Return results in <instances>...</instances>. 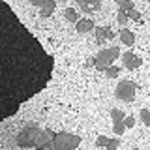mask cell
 <instances>
[{
	"mask_svg": "<svg viewBox=\"0 0 150 150\" xmlns=\"http://www.w3.org/2000/svg\"><path fill=\"white\" fill-rule=\"evenodd\" d=\"M75 30H77L79 34H86V32H90V30H96V26H94L92 19H79V21L75 23Z\"/></svg>",
	"mask_w": 150,
	"mask_h": 150,
	"instance_id": "8fae6325",
	"label": "cell"
},
{
	"mask_svg": "<svg viewBox=\"0 0 150 150\" xmlns=\"http://www.w3.org/2000/svg\"><path fill=\"white\" fill-rule=\"evenodd\" d=\"M64 15H66V19H68L69 23H77V21H79V17H77V11H75L73 8H66Z\"/></svg>",
	"mask_w": 150,
	"mask_h": 150,
	"instance_id": "9a60e30c",
	"label": "cell"
},
{
	"mask_svg": "<svg viewBox=\"0 0 150 150\" xmlns=\"http://www.w3.org/2000/svg\"><path fill=\"white\" fill-rule=\"evenodd\" d=\"M120 41L124 45H133L135 43V34L131 30H128V28H122L120 30Z\"/></svg>",
	"mask_w": 150,
	"mask_h": 150,
	"instance_id": "4fadbf2b",
	"label": "cell"
},
{
	"mask_svg": "<svg viewBox=\"0 0 150 150\" xmlns=\"http://www.w3.org/2000/svg\"><path fill=\"white\" fill-rule=\"evenodd\" d=\"M120 49L118 47H107V49H101L100 53L94 56V68L98 71H105L107 68H111L112 62L118 58Z\"/></svg>",
	"mask_w": 150,
	"mask_h": 150,
	"instance_id": "7a4b0ae2",
	"label": "cell"
},
{
	"mask_svg": "<svg viewBox=\"0 0 150 150\" xmlns=\"http://www.w3.org/2000/svg\"><path fill=\"white\" fill-rule=\"evenodd\" d=\"M135 92H137V84L131 81H120L118 86H116V98L122 101H133Z\"/></svg>",
	"mask_w": 150,
	"mask_h": 150,
	"instance_id": "5b68a950",
	"label": "cell"
},
{
	"mask_svg": "<svg viewBox=\"0 0 150 150\" xmlns=\"http://www.w3.org/2000/svg\"><path fill=\"white\" fill-rule=\"evenodd\" d=\"M116 21H118V25H122V26H124L126 23H128V13H126V11H122V9H120V11H118V15H116Z\"/></svg>",
	"mask_w": 150,
	"mask_h": 150,
	"instance_id": "ac0fdd59",
	"label": "cell"
},
{
	"mask_svg": "<svg viewBox=\"0 0 150 150\" xmlns=\"http://www.w3.org/2000/svg\"><path fill=\"white\" fill-rule=\"evenodd\" d=\"M124 126H126V128H133V126H135V118H133V116H126Z\"/></svg>",
	"mask_w": 150,
	"mask_h": 150,
	"instance_id": "7402d4cb",
	"label": "cell"
},
{
	"mask_svg": "<svg viewBox=\"0 0 150 150\" xmlns=\"http://www.w3.org/2000/svg\"><path fill=\"white\" fill-rule=\"evenodd\" d=\"M120 146V137H115V139H109V143H107V150H116Z\"/></svg>",
	"mask_w": 150,
	"mask_h": 150,
	"instance_id": "e0dca14e",
	"label": "cell"
},
{
	"mask_svg": "<svg viewBox=\"0 0 150 150\" xmlns=\"http://www.w3.org/2000/svg\"><path fill=\"white\" fill-rule=\"evenodd\" d=\"M107 143H109V139H107L105 135H100V137L96 139V146H107Z\"/></svg>",
	"mask_w": 150,
	"mask_h": 150,
	"instance_id": "ffe728a7",
	"label": "cell"
},
{
	"mask_svg": "<svg viewBox=\"0 0 150 150\" xmlns=\"http://www.w3.org/2000/svg\"><path fill=\"white\" fill-rule=\"evenodd\" d=\"M54 135L53 133V129H41V133H40V137H38L36 141V148L38 150H49V148H53V141H54Z\"/></svg>",
	"mask_w": 150,
	"mask_h": 150,
	"instance_id": "8992f818",
	"label": "cell"
},
{
	"mask_svg": "<svg viewBox=\"0 0 150 150\" xmlns=\"http://www.w3.org/2000/svg\"><path fill=\"white\" fill-rule=\"evenodd\" d=\"M94 32H96V41L98 43H105L107 40L115 38V32H112L111 26H98Z\"/></svg>",
	"mask_w": 150,
	"mask_h": 150,
	"instance_id": "30bf717a",
	"label": "cell"
},
{
	"mask_svg": "<svg viewBox=\"0 0 150 150\" xmlns=\"http://www.w3.org/2000/svg\"><path fill=\"white\" fill-rule=\"evenodd\" d=\"M128 19H133V21H141V13L137 11V9H131V11L128 13Z\"/></svg>",
	"mask_w": 150,
	"mask_h": 150,
	"instance_id": "44dd1931",
	"label": "cell"
},
{
	"mask_svg": "<svg viewBox=\"0 0 150 150\" xmlns=\"http://www.w3.org/2000/svg\"><path fill=\"white\" fill-rule=\"evenodd\" d=\"M116 4H118V8L126 13H129L131 9H135V4L131 2V0H116Z\"/></svg>",
	"mask_w": 150,
	"mask_h": 150,
	"instance_id": "5bb4252c",
	"label": "cell"
},
{
	"mask_svg": "<svg viewBox=\"0 0 150 150\" xmlns=\"http://www.w3.org/2000/svg\"><path fill=\"white\" fill-rule=\"evenodd\" d=\"M79 8L83 9V11L90 13V11H98V9L101 8V2H98V0H94V2H86V0H79Z\"/></svg>",
	"mask_w": 150,
	"mask_h": 150,
	"instance_id": "7c38bea8",
	"label": "cell"
},
{
	"mask_svg": "<svg viewBox=\"0 0 150 150\" xmlns=\"http://www.w3.org/2000/svg\"><path fill=\"white\" fill-rule=\"evenodd\" d=\"M111 118H112V131H115V135H122L124 129H126V126H124V120H126L124 111L111 109Z\"/></svg>",
	"mask_w": 150,
	"mask_h": 150,
	"instance_id": "52a82bcc",
	"label": "cell"
},
{
	"mask_svg": "<svg viewBox=\"0 0 150 150\" xmlns=\"http://www.w3.org/2000/svg\"><path fill=\"white\" fill-rule=\"evenodd\" d=\"M118 73H120V68H116V66H111V68H107V69H105V75H107L109 79L118 77Z\"/></svg>",
	"mask_w": 150,
	"mask_h": 150,
	"instance_id": "2e32d148",
	"label": "cell"
},
{
	"mask_svg": "<svg viewBox=\"0 0 150 150\" xmlns=\"http://www.w3.org/2000/svg\"><path fill=\"white\" fill-rule=\"evenodd\" d=\"M141 120H143L146 126H150V111L148 109H143V111H141Z\"/></svg>",
	"mask_w": 150,
	"mask_h": 150,
	"instance_id": "d6986e66",
	"label": "cell"
},
{
	"mask_svg": "<svg viewBox=\"0 0 150 150\" xmlns=\"http://www.w3.org/2000/svg\"><path fill=\"white\" fill-rule=\"evenodd\" d=\"M122 60H124V66L128 69H135V68H139V66L143 64V60H141L135 53H131V51H128V53L122 54Z\"/></svg>",
	"mask_w": 150,
	"mask_h": 150,
	"instance_id": "9c48e42d",
	"label": "cell"
},
{
	"mask_svg": "<svg viewBox=\"0 0 150 150\" xmlns=\"http://www.w3.org/2000/svg\"><path fill=\"white\" fill-rule=\"evenodd\" d=\"M53 68V58L40 40L6 2H0V122L43 90Z\"/></svg>",
	"mask_w": 150,
	"mask_h": 150,
	"instance_id": "6da1fadb",
	"label": "cell"
},
{
	"mask_svg": "<svg viewBox=\"0 0 150 150\" xmlns=\"http://www.w3.org/2000/svg\"><path fill=\"white\" fill-rule=\"evenodd\" d=\"M41 129L38 128V126H26V128H23L19 131L17 135V144L21 148H30V146H36V141L40 137Z\"/></svg>",
	"mask_w": 150,
	"mask_h": 150,
	"instance_id": "277c9868",
	"label": "cell"
},
{
	"mask_svg": "<svg viewBox=\"0 0 150 150\" xmlns=\"http://www.w3.org/2000/svg\"><path fill=\"white\" fill-rule=\"evenodd\" d=\"M30 4L34 6H40V15L41 17H51L56 8V2L54 0H30Z\"/></svg>",
	"mask_w": 150,
	"mask_h": 150,
	"instance_id": "ba28073f",
	"label": "cell"
},
{
	"mask_svg": "<svg viewBox=\"0 0 150 150\" xmlns=\"http://www.w3.org/2000/svg\"><path fill=\"white\" fill-rule=\"evenodd\" d=\"M81 144V137L73 133H68V131H60V133L54 135L53 141V150H75Z\"/></svg>",
	"mask_w": 150,
	"mask_h": 150,
	"instance_id": "3957f363",
	"label": "cell"
},
{
	"mask_svg": "<svg viewBox=\"0 0 150 150\" xmlns=\"http://www.w3.org/2000/svg\"><path fill=\"white\" fill-rule=\"evenodd\" d=\"M129 150H139V148H129Z\"/></svg>",
	"mask_w": 150,
	"mask_h": 150,
	"instance_id": "603a6c76",
	"label": "cell"
}]
</instances>
